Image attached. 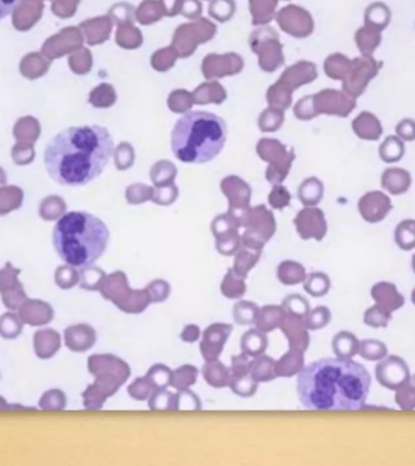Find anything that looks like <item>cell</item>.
Returning a JSON list of instances; mask_svg holds the SVG:
<instances>
[{"instance_id":"obj_44","label":"cell","mask_w":415,"mask_h":466,"mask_svg":"<svg viewBox=\"0 0 415 466\" xmlns=\"http://www.w3.org/2000/svg\"><path fill=\"white\" fill-rule=\"evenodd\" d=\"M185 409V410H200L202 409L200 397L192 392L190 389L179 390L177 394V410Z\"/></svg>"},{"instance_id":"obj_23","label":"cell","mask_w":415,"mask_h":466,"mask_svg":"<svg viewBox=\"0 0 415 466\" xmlns=\"http://www.w3.org/2000/svg\"><path fill=\"white\" fill-rule=\"evenodd\" d=\"M332 346L335 356L339 358H353L358 355L359 342L352 333L343 330L333 338Z\"/></svg>"},{"instance_id":"obj_14","label":"cell","mask_w":415,"mask_h":466,"mask_svg":"<svg viewBox=\"0 0 415 466\" xmlns=\"http://www.w3.org/2000/svg\"><path fill=\"white\" fill-rule=\"evenodd\" d=\"M33 348L38 358L50 360L61 348V335L55 329L37 330L33 335Z\"/></svg>"},{"instance_id":"obj_7","label":"cell","mask_w":415,"mask_h":466,"mask_svg":"<svg viewBox=\"0 0 415 466\" xmlns=\"http://www.w3.org/2000/svg\"><path fill=\"white\" fill-rule=\"evenodd\" d=\"M375 376L380 385L389 390L396 391L411 380V371L406 361L401 357H384L375 368Z\"/></svg>"},{"instance_id":"obj_18","label":"cell","mask_w":415,"mask_h":466,"mask_svg":"<svg viewBox=\"0 0 415 466\" xmlns=\"http://www.w3.org/2000/svg\"><path fill=\"white\" fill-rule=\"evenodd\" d=\"M203 378L208 385L215 389H222L229 385L232 379L231 369L218 361L206 362L203 366Z\"/></svg>"},{"instance_id":"obj_20","label":"cell","mask_w":415,"mask_h":466,"mask_svg":"<svg viewBox=\"0 0 415 466\" xmlns=\"http://www.w3.org/2000/svg\"><path fill=\"white\" fill-rule=\"evenodd\" d=\"M389 209H390L389 200L379 193L368 195L361 202V211L363 216L371 223H377L379 220H382Z\"/></svg>"},{"instance_id":"obj_28","label":"cell","mask_w":415,"mask_h":466,"mask_svg":"<svg viewBox=\"0 0 415 466\" xmlns=\"http://www.w3.org/2000/svg\"><path fill=\"white\" fill-rule=\"evenodd\" d=\"M198 379V369L191 364H184L179 367L175 371H172V384L170 386L179 390L190 389L192 385L196 384Z\"/></svg>"},{"instance_id":"obj_5","label":"cell","mask_w":415,"mask_h":466,"mask_svg":"<svg viewBox=\"0 0 415 466\" xmlns=\"http://www.w3.org/2000/svg\"><path fill=\"white\" fill-rule=\"evenodd\" d=\"M88 369L95 376V381L81 395L83 405L89 410L102 408L131 374L129 364L113 355H92L88 360Z\"/></svg>"},{"instance_id":"obj_48","label":"cell","mask_w":415,"mask_h":466,"mask_svg":"<svg viewBox=\"0 0 415 466\" xmlns=\"http://www.w3.org/2000/svg\"><path fill=\"white\" fill-rule=\"evenodd\" d=\"M201 337V329L196 324H188L185 328L182 329L180 338L185 343L193 344Z\"/></svg>"},{"instance_id":"obj_11","label":"cell","mask_w":415,"mask_h":466,"mask_svg":"<svg viewBox=\"0 0 415 466\" xmlns=\"http://www.w3.org/2000/svg\"><path fill=\"white\" fill-rule=\"evenodd\" d=\"M289 343V348H298L305 352L310 345L309 329L306 327L305 319L286 314L281 327Z\"/></svg>"},{"instance_id":"obj_34","label":"cell","mask_w":415,"mask_h":466,"mask_svg":"<svg viewBox=\"0 0 415 466\" xmlns=\"http://www.w3.org/2000/svg\"><path fill=\"white\" fill-rule=\"evenodd\" d=\"M55 283L63 291L72 289L73 287L79 284V271L76 270V267L68 264L61 265L55 271Z\"/></svg>"},{"instance_id":"obj_19","label":"cell","mask_w":415,"mask_h":466,"mask_svg":"<svg viewBox=\"0 0 415 466\" xmlns=\"http://www.w3.org/2000/svg\"><path fill=\"white\" fill-rule=\"evenodd\" d=\"M268 346V335L258 328L249 329L248 332H245L241 339L242 352L253 358L263 355V352L266 351Z\"/></svg>"},{"instance_id":"obj_9","label":"cell","mask_w":415,"mask_h":466,"mask_svg":"<svg viewBox=\"0 0 415 466\" xmlns=\"http://www.w3.org/2000/svg\"><path fill=\"white\" fill-rule=\"evenodd\" d=\"M234 327L227 323H214L209 326L203 333L201 342V353L206 362L218 361L222 353L225 344L227 343Z\"/></svg>"},{"instance_id":"obj_49","label":"cell","mask_w":415,"mask_h":466,"mask_svg":"<svg viewBox=\"0 0 415 466\" xmlns=\"http://www.w3.org/2000/svg\"><path fill=\"white\" fill-rule=\"evenodd\" d=\"M22 0H0V19L13 14Z\"/></svg>"},{"instance_id":"obj_54","label":"cell","mask_w":415,"mask_h":466,"mask_svg":"<svg viewBox=\"0 0 415 466\" xmlns=\"http://www.w3.org/2000/svg\"><path fill=\"white\" fill-rule=\"evenodd\" d=\"M412 301H413V304L415 306V288L413 289V293H412Z\"/></svg>"},{"instance_id":"obj_10","label":"cell","mask_w":415,"mask_h":466,"mask_svg":"<svg viewBox=\"0 0 415 466\" xmlns=\"http://www.w3.org/2000/svg\"><path fill=\"white\" fill-rule=\"evenodd\" d=\"M17 311L21 321L31 327L45 326L54 319L51 305L43 300L27 299Z\"/></svg>"},{"instance_id":"obj_45","label":"cell","mask_w":415,"mask_h":466,"mask_svg":"<svg viewBox=\"0 0 415 466\" xmlns=\"http://www.w3.org/2000/svg\"><path fill=\"white\" fill-rule=\"evenodd\" d=\"M253 363V357L247 353H239L236 356L231 357V373L232 376H243L250 374V368Z\"/></svg>"},{"instance_id":"obj_38","label":"cell","mask_w":415,"mask_h":466,"mask_svg":"<svg viewBox=\"0 0 415 466\" xmlns=\"http://www.w3.org/2000/svg\"><path fill=\"white\" fill-rule=\"evenodd\" d=\"M172 374L169 367L157 363L148 369L146 376L156 389H167L172 384Z\"/></svg>"},{"instance_id":"obj_51","label":"cell","mask_w":415,"mask_h":466,"mask_svg":"<svg viewBox=\"0 0 415 466\" xmlns=\"http://www.w3.org/2000/svg\"><path fill=\"white\" fill-rule=\"evenodd\" d=\"M200 9H201V5L198 4L197 3L196 0H188V3H187L186 6H185V13L186 14H195V13H200Z\"/></svg>"},{"instance_id":"obj_21","label":"cell","mask_w":415,"mask_h":466,"mask_svg":"<svg viewBox=\"0 0 415 466\" xmlns=\"http://www.w3.org/2000/svg\"><path fill=\"white\" fill-rule=\"evenodd\" d=\"M306 273L305 267L301 265L300 262H293V260H286L279 264L277 267V277L284 286H296L305 281Z\"/></svg>"},{"instance_id":"obj_15","label":"cell","mask_w":415,"mask_h":466,"mask_svg":"<svg viewBox=\"0 0 415 466\" xmlns=\"http://www.w3.org/2000/svg\"><path fill=\"white\" fill-rule=\"evenodd\" d=\"M301 237L322 239L325 234V223L318 210L302 211L296 221Z\"/></svg>"},{"instance_id":"obj_47","label":"cell","mask_w":415,"mask_h":466,"mask_svg":"<svg viewBox=\"0 0 415 466\" xmlns=\"http://www.w3.org/2000/svg\"><path fill=\"white\" fill-rule=\"evenodd\" d=\"M234 5L231 0H214L210 6V13L214 17L222 19H229L234 14Z\"/></svg>"},{"instance_id":"obj_50","label":"cell","mask_w":415,"mask_h":466,"mask_svg":"<svg viewBox=\"0 0 415 466\" xmlns=\"http://www.w3.org/2000/svg\"><path fill=\"white\" fill-rule=\"evenodd\" d=\"M163 4L168 14L174 15L177 11L179 0H163Z\"/></svg>"},{"instance_id":"obj_46","label":"cell","mask_w":415,"mask_h":466,"mask_svg":"<svg viewBox=\"0 0 415 466\" xmlns=\"http://www.w3.org/2000/svg\"><path fill=\"white\" fill-rule=\"evenodd\" d=\"M239 248V238L236 233L227 234L226 237H220L216 243V249L220 254L231 257L234 252H237Z\"/></svg>"},{"instance_id":"obj_37","label":"cell","mask_w":415,"mask_h":466,"mask_svg":"<svg viewBox=\"0 0 415 466\" xmlns=\"http://www.w3.org/2000/svg\"><path fill=\"white\" fill-rule=\"evenodd\" d=\"M282 307L284 309L286 314L298 316L301 319H306V316L311 310L309 301L299 294H291L286 296L282 303Z\"/></svg>"},{"instance_id":"obj_29","label":"cell","mask_w":415,"mask_h":466,"mask_svg":"<svg viewBox=\"0 0 415 466\" xmlns=\"http://www.w3.org/2000/svg\"><path fill=\"white\" fill-rule=\"evenodd\" d=\"M24 323L19 319V314L6 312L0 316V337L5 340H14L19 338Z\"/></svg>"},{"instance_id":"obj_55","label":"cell","mask_w":415,"mask_h":466,"mask_svg":"<svg viewBox=\"0 0 415 466\" xmlns=\"http://www.w3.org/2000/svg\"><path fill=\"white\" fill-rule=\"evenodd\" d=\"M411 381H412V383H413V384H414V385H415V374H414V376H412V378H411Z\"/></svg>"},{"instance_id":"obj_24","label":"cell","mask_w":415,"mask_h":466,"mask_svg":"<svg viewBox=\"0 0 415 466\" xmlns=\"http://www.w3.org/2000/svg\"><path fill=\"white\" fill-rule=\"evenodd\" d=\"M260 257H261V250L243 248L236 254L232 268L238 276L247 278L249 272L252 271L254 267L258 265Z\"/></svg>"},{"instance_id":"obj_36","label":"cell","mask_w":415,"mask_h":466,"mask_svg":"<svg viewBox=\"0 0 415 466\" xmlns=\"http://www.w3.org/2000/svg\"><path fill=\"white\" fill-rule=\"evenodd\" d=\"M67 405V397L60 389L45 391L39 401V408L43 410H63Z\"/></svg>"},{"instance_id":"obj_32","label":"cell","mask_w":415,"mask_h":466,"mask_svg":"<svg viewBox=\"0 0 415 466\" xmlns=\"http://www.w3.org/2000/svg\"><path fill=\"white\" fill-rule=\"evenodd\" d=\"M148 407L152 410H177V394L167 389H156L148 399Z\"/></svg>"},{"instance_id":"obj_12","label":"cell","mask_w":415,"mask_h":466,"mask_svg":"<svg viewBox=\"0 0 415 466\" xmlns=\"http://www.w3.org/2000/svg\"><path fill=\"white\" fill-rule=\"evenodd\" d=\"M63 337L68 350L78 353L90 350L95 345L97 339L95 329L86 323L74 324L68 327L65 329Z\"/></svg>"},{"instance_id":"obj_25","label":"cell","mask_w":415,"mask_h":466,"mask_svg":"<svg viewBox=\"0 0 415 466\" xmlns=\"http://www.w3.org/2000/svg\"><path fill=\"white\" fill-rule=\"evenodd\" d=\"M107 280L106 272L100 267H81L79 271V286L88 291H100Z\"/></svg>"},{"instance_id":"obj_42","label":"cell","mask_w":415,"mask_h":466,"mask_svg":"<svg viewBox=\"0 0 415 466\" xmlns=\"http://www.w3.org/2000/svg\"><path fill=\"white\" fill-rule=\"evenodd\" d=\"M395 401L403 410L415 409V385L411 380L396 390Z\"/></svg>"},{"instance_id":"obj_39","label":"cell","mask_w":415,"mask_h":466,"mask_svg":"<svg viewBox=\"0 0 415 466\" xmlns=\"http://www.w3.org/2000/svg\"><path fill=\"white\" fill-rule=\"evenodd\" d=\"M330 319V310L325 306H317L316 309L310 310V312L306 316V327L309 330H320L329 324Z\"/></svg>"},{"instance_id":"obj_6","label":"cell","mask_w":415,"mask_h":466,"mask_svg":"<svg viewBox=\"0 0 415 466\" xmlns=\"http://www.w3.org/2000/svg\"><path fill=\"white\" fill-rule=\"evenodd\" d=\"M100 293L125 314H143L152 304L146 288L141 291L130 288L128 277L123 271H115L107 276Z\"/></svg>"},{"instance_id":"obj_27","label":"cell","mask_w":415,"mask_h":466,"mask_svg":"<svg viewBox=\"0 0 415 466\" xmlns=\"http://www.w3.org/2000/svg\"><path fill=\"white\" fill-rule=\"evenodd\" d=\"M330 278L325 272H312L306 276L304 289L314 298H322L328 294L330 289Z\"/></svg>"},{"instance_id":"obj_52","label":"cell","mask_w":415,"mask_h":466,"mask_svg":"<svg viewBox=\"0 0 415 466\" xmlns=\"http://www.w3.org/2000/svg\"><path fill=\"white\" fill-rule=\"evenodd\" d=\"M10 407H11V405H8V403L5 402L4 399L0 396V409H11Z\"/></svg>"},{"instance_id":"obj_17","label":"cell","mask_w":415,"mask_h":466,"mask_svg":"<svg viewBox=\"0 0 415 466\" xmlns=\"http://www.w3.org/2000/svg\"><path fill=\"white\" fill-rule=\"evenodd\" d=\"M286 311L282 306L268 305L259 310L258 317L255 321L257 328L263 333H270L276 328L281 327L283 319H286Z\"/></svg>"},{"instance_id":"obj_31","label":"cell","mask_w":415,"mask_h":466,"mask_svg":"<svg viewBox=\"0 0 415 466\" xmlns=\"http://www.w3.org/2000/svg\"><path fill=\"white\" fill-rule=\"evenodd\" d=\"M358 355L367 361H380L387 356V346L380 340L364 339L359 342Z\"/></svg>"},{"instance_id":"obj_16","label":"cell","mask_w":415,"mask_h":466,"mask_svg":"<svg viewBox=\"0 0 415 466\" xmlns=\"http://www.w3.org/2000/svg\"><path fill=\"white\" fill-rule=\"evenodd\" d=\"M305 366V352L298 348H289L286 355L276 361L277 378H291L299 374Z\"/></svg>"},{"instance_id":"obj_30","label":"cell","mask_w":415,"mask_h":466,"mask_svg":"<svg viewBox=\"0 0 415 466\" xmlns=\"http://www.w3.org/2000/svg\"><path fill=\"white\" fill-rule=\"evenodd\" d=\"M259 306L253 301L241 300L234 306V319L239 326L255 324L259 314Z\"/></svg>"},{"instance_id":"obj_3","label":"cell","mask_w":415,"mask_h":466,"mask_svg":"<svg viewBox=\"0 0 415 466\" xmlns=\"http://www.w3.org/2000/svg\"><path fill=\"white\" fill-rule=\"evenodd\" d=\"M110 231L102 220L86 211H70L55 225L53 244L63 262L76 267L90 266L107 249Z\"/></svg>"},{"instance_id":"obj_13","label":"cell","mask_w":415,"mask_h":466,"mask_svg":"<svg viewBox=\"0 0 415 466\" xmlns=\"http://www.w3.org/2000/svg\"><path fill=\"white\" fill-rule=\"evenodd\" d=\"M372 298L379 306L389 312H395L405 305V296L391 282H379L372 288Z\"/></svg>"},{"instance_id":"obj_2","label":"cell","mask_w":415,"mask_h":466,"mask_svg":"<svg viewBox=\"0 0 415 466\" xmlns=\"http://www.w3.org/2000/svg\"><path fill=\"white\" fill-rule=\"evenodd\" d=\"M371 384L367 369L352 358H323L299 373L298 395L311 410H357L364 407Z\"/></svg>"},{"instance_id":"obj_35","label":"cell","mask_w":415,"mask_h":466,"mask_svg":"<svg viewBox=\"0 0 415 466\" xmlns=\"http://www.w3.org/2000/svg\"><path fill=\"white\" fill-rule=\"evenodd\" d=\"M391 319V312L382 309V306L377 304L369 307L363 316L364 324H367L368 327H372V328H385L387 324L390 323Z\"/></svg>"},{"instance_id":"obj_40","label":"cell","mask_w":415,"mask_h":466,"mask_svg":"<svg viewBox=\"0 0 415 466\" xmlns=\"http://www.w3.org/2000/svg\"><path fill=\"white\" fill-rule=\"evenodd\" d=\"M395 239L398 247L403 250H412L415 248V223L405 221L396 230Z\"/></svg>"},{"instance_id":"obj_43","label":"cell","mask_w":415,"mask_h":466,"mask_svg":"<svg viewBox=\"0 0 415 466\" xmlns=\"http://www.w3.org/2000/svg\"><path fill=\"white\" fill-rule=\"evenodd\" d=\"M146 291L149 294L151 301L154 304H158V303H164L169 298L172 287L164 280H154L148 283Z\"/></svg>"},{"instance_id":"obj_4","label":"cell","mask_w":415,"mask_h":466,"mask_svg":"<svg viewBox=\"0 0 415 466\" xmlns=\"http://www.w3.org/2000/svg\"><path fill=\"white\" fill-rule=\"evenodd\" d=\"M226 138L227 125L224 119L206 111H191L177 120L170 145L179 161L204 164L219 156Z\"/></svg>"},{"instance_id":"obj_33","label":"cell","mask_w":415,"mask_h":466,"mask_svg":"<svg viewBox=\"0 0 415 466\" xmlns=\"http://www.w3.org/2000/svg\"><path fill=\"white\" fill-rule=\"evenodd\" d=\"M229 386L236 395L243 397V399H248L257 394L259 383L254 380L252 376L248 374V376H232Z\"/></svg>"},{"instance_id":"obj_41","label":"cell","mask_w":415,"mask_h":466,"mask_svg":"<svg viewBox=\"0 0 415 466\" xmlns=\"http://www.w3.org/2000/svg\"><path fill=\"white\" fill-rule=\"evenodd\" d=\"M154 390H156V387L153 386L151 381L148 380L147 376H145L143 378H136L130 384L129 387H128V394L134 400L146 401L151 397Z\"/></svg>"},{"instance_id":"obj_26","label":"cell","mask_w":415,"mask_h":466,"mask_svg":"<svg viewBox=\"0 0 415 466\" xmlns=\"http://www.w3.org/2000/svg\"><path fill=\"white\" fill-rule=\"evenodd\" d=\"M244 280L245 278L238 276L234 271V268H229L227 273L225 275L224 280L221 282V287H220L225 298L232 300L241 299L247 291V284Z\"/></svg>"},{"instance_id":"obj_22","label":"cell","mask_w":415,"mask_h":466,"mask_svg":"<svg viewBox=\"0 0 415 466\" xmlns=\"http://www.w3.org/2000/svg\"><path fill=\"white\" fill-rule=\"evenodd\" d=\"M276 361L272 357L260 355L255 357L250 368V376L258 383H268L276 379Z\"/></svg>"},{"instance_id":"obj_53","label":"cell","mask_w":415,"mask_h":466,"mask_svg":"<svg viewBox=\"0 0 415 466\" xmlns=\"http://www.w3.org/2000/svg\"><path fill=\"white\" fill-rule=\"evenodd\" d=\"M412 267H413V271L415 273V254L413 255V259H412Z\"/></svg>"},{"instance_id":"obj_8","label":"cell","mask_w":415,"mask_h":466,"mask_svg":"<svg viewBox=\"0 0 415 466\" xmlns=\"http://www.w3.org/2000/svg\"><path fill=\"white\" fill-rule=\"evenodd\" d=\"M19 276V268L11 262H6L4 267L0 268V295L5 307L10 311H17L29 299Z\"/></svg>"},{"instance_id":"obj_1","label":"cell","mask_w":415,"mask_h":466,"mask_svg":"<svg viewBox=\"0 0 415 466\" xmlns=\"http://www.w3.org/2000/svg\"><path fill=\"white\" fill-rule=\"evenodd\" d=\"M113 152V138L105 127H70L49 141L44 166L60 185L84 186L102 174Z\"/></svg>"}]
</instances>
